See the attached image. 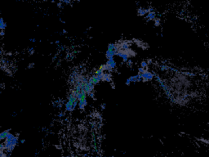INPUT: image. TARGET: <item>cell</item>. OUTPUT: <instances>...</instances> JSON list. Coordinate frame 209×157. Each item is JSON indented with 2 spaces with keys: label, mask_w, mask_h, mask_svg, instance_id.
I'll return each instance as SVG.
<instances>
[{
  "label": "cell",
  "mask_w": 209,
  "mask_h": 157,
  "mask_svg": "<svg viewBox=\"0 0 209 157\" xmlns=\"http://www.w3.org/2000/svg\"><path fill=\"white\" fill-rule=\"evenodd\" d=\"M115 55L118 56V57H121V58L123 59V61L124 63H127V61H128L129 58H130L129 55L126 52L122 51V50H118L117 53H115Z\"/></svg>",
  "instance_id": "6da1fadb"
},
{
  "label": "cell",
  "mask_w": 209,
  "mask_h": 157,
  "mask_svg": "<svg viewBox=\"0 0 209 157\" xmlns=\"http://www.w3.org/2000/svg\"><path fill=\"white\" fill-rule=\"evenodd\" d=\"M142 74V77H143V82H147V81H150L152 80L154 78V74L152 72H150V70H146V72L144 74Z\"/></svg>",
  "instance_id": "7a4b0ae2"
},
{
  "label": "cell",
  "mask_w": 209,
  "mask_h": 157,
  "mask_svg": "<svg viewBox=\"0 0 209 157\" xmlns=\"http://www.w3.org/2000/svg\"><path fill=\"white\" fill-rule=\"evenodd\" d=\"M87 105H88V101H87V96H86V97H84L82 100L78 101V107L79 110H84L85 107L87 106Z\"/></svg>",
  "instance_id": "3957f363"
},
{
  "label": "cell",
  "mask_w": 209,
  "mask_h": 157,
  "mask_svg": "<svg viewBox=\"0 0 209 157\" xmlns=\"http://www.w3.org/2000/svg\"><path fill=\"white\" fill-rule=\"evenodd\" d=\"M149 12H150L149 8H142V7H140V8L137 9V15L140 16L147 15Z\"/></svg>",
  "instance_id": "277c9868"
},
{
  "label": "cell",
  "mask_w": 209,
  "mask_h": 157,
  "mask_svg": "<svg viewBox=\"0 0 209 157\" xmlns=\"http://www.w3.org/2000/svg\"><path fill=\"white\" fill-rule=\"evenodd\" d=\"M106 65H107V66H108L110 68H111L112 70H114V69L116 68V61H114V58L110 59V60H107Z\"/></svg>",
  "instance_id": "5b68a950"
},
{
  "label": "cell",
  "mask_w": 209,
  "mask_h": 157,
  "mask_svg": "<svg viewBox=\"0 0 209 157\" xmlns=\"http://www.w3.org/2000/svg\"><path fill=\"white\" fill-rule=\"evenodd\" d=\"M146 20L147 21H150V20H155L156 19V12H149L148 14L146 16Z\"/></svg>",
  "instance_id": "8992f818"
},
{
  "label": "cell",
  "mask_w": 209,
  "mask_h": 157,
  "mask_svg": "<svg viewBox=\"0 0 209 157\" xmlns=\"http://www.w3.org/2000/svg\"><path fill=\"white\" fill-rule=\"evenodd\" d=\"M73 103L70 102L69 101H67L65 104V111H68V112H71V111H73L74 109H73Z\"/></svg>",
  "instance_id": "52a82bcc"
},
{
  "label": "cell",
  "mask_w": 209,
  "mask_h": 157,
  "mask_svg": "<svg viewBox=\"0 0 209 157\" xmlns=\"http://www.w3.org/2000/svg\"><path fill=\"white\" fill-rule=\"evenodd\" d=\"M102 81H106L108 83L112 82V74L111 73H105L103 75V80Z\"/></svg>",
  "instance_id": "ba28073f"
},
{
  "label": "cell",
  "mask_w": 209,
  "mask_h": 157,
  "mask_svg": "<svg viewBox=\"0 0 209 157\" xmlns=\"http://www.w3.org/2000/svg\"><path fill=\"white\" fill-rule=\"evenodd\" d=\"M9 131H11V128L7 129V130H5V131H3V132H1V134H0V140H2V141L3 140H6L7 136H8V134L10 133Z\"/></svg>",
  "instance_id": "9c48e42d"
},
{
  "label": "cell",
  "mask_w": 209,
  "mask_h": 157,
  "mask_svg": "<svg viewBox=\"0 0 209 157\" xmlns=\"http://www.w3.org/2000/svg\"><path fill=\"white\" fill-rule=\"evenodd\" d=\"M116 56L115 55V52L114 51H110V50H107L106 53V57L107 60H110V59L114 58V57Z\"/></svg>",
  "instance_id": "30bf717a"
},
{
  "label": "cell",
  "mask_w": 209,
  "mask_h": 157,
  "mask_svg": "<svg viewBox=\"0 0 209 157\" xmlns=\"http://www.w3.org/2000/svg\"><path fill=\"white\" fill-rule=\"evenodd\" d=\"M6 27H7V24L4 22L3 18L1 17L0 18V29H1V30H4L6 29Z\"/></svg>",
  "instance_id": "8fae6325"
},
{
  "label": "cell",
  "mask_w": 209,
  "mask_h": 157,
  "mask_svg": "<svg viewBox=\"0 0 209 157\" xmlns=\"http://www.w3.org/2000/svg\"><path fill=\"white\" fill-rule=\"evenodd\" d=\"M130 78V80H131V82H133V83H136V82H138V78H139V75H138V74H136V75H132L131 77H129Z\"/></svg>",
  "instance_id": "7c38bea8"
},
{
  "label": "cell",
  "mask_w": 209,
  "mask_h": 157,
  "mask_svg": "<svg viewBox=\"0 0 209 157\" xmlns=\"http://www.w3.org/2000/svg\"><path fill=\"white\" fill-rule=\"evenodd\" d=\"M159 70L161 71H167V70H169V66H167V65H164V64H162L159 66Z\"/></svg>",
  "instance_id": "4fadbf2b"
},
{
  "label": "cell",
  "mask_w": 209,
  "mask_h": 157,
  "mask_svg": "<svg viewBox=\"0 0 209 157\" xmlns=\"http://www.w3.org/2000/svg\"><path fill=\"white\" fill-rule=\"evenodd\" d=\"M104 74H105V71L101 68L98 69L97 70H96V72H95V74L97 76H102Z\"/></svg>",
  "instance_id": "5bb4252c"
},
{
  "label": "cell",
  "mask_w": 209,
  "mask_h": 157,
  "mask_svg": "<svg viewBox=\"0 0 209 157\" xmlns=\"http://www.w3.org/2000/svg\"><path fill=\"white\" fill-rule=\"evenodd\" d=\"M115 47H116L115 44H108V48H107V50H110V51H114V50H115Z\"/></svg>",
  "instance_id": "9a60e30c"
},
{
  "label": "cell",
  "mask_w": 209,
  "mask_h": 157,
  "mask_svg": "<svg viewBox=\"0 0 209 157\" xmlns=\"http://www.w3.org/2000/svg\"><path fill=\"white\" fill-rule=\"evenodd\" d=\"M148 63H147V61H141V67L142 68H145V69H147L148 68Z\"/></svg>",
  "instance_id": "2e32d148"
},
{
  "label": "cell",
  "mask_w": 209,
  "mask_h": 157,
  "mask_svg": "<svg viewBox=\"0 0 209 157\" xmlns=\"http://www.w3.org/2000/svg\"><path fill=\"white\" fill-rule=\"evenodd\" d=\"M146 70H147L146 69L142 68V67H139V68H138V72H139V73L138 74H144Z\"/></svg>",
  "instance_id": "e0dca14e"
},
{
  "label": "cell",
  "mask_w": 209,
  "mask_h": 157,
  "mask_svg": "<svg viewBox=\"0 0 209 157\" xmlns=\"http://www.w3.org/2000/svg\"><path fill=\"white\" fill-rule=\"evenodd\" d=\"M127 66L129 67V68H131V66H132V64H133V62H132V60L131 59H129L128 61H127Z\"/></svg>",
  "instance_id": "ac0fdd59"
},
{
  "label": "cell",
  "mask_w": 209,
  "mask_h": 157,
  "mask_svg": "<svg viewBox=\"0 0 209 157\" xmlns=\"http://www.w3.org/2000/svg\"><path fill=\"white\" fill-rule=\"evenodd\" d=\"M160 24V19L159 18H156L155 20V26H159Z\"/></svg>",
  "instance_id": "d6986e66"
},
{
  "label": "cell",
  "mask_w": 209,
  "mask_h": 157,
  "mask_svg": "<svg viewBox=\"0 0 209 157\" xmlns=\"http://www.w3.org/2000/svg\"><path fill=\"white\" fill-rule=\"evenodd\" d=\"M28 52L29 53V55H32V54L34 53V48H29L28 49Z\"/></svg>",
  "instance_id": "ffe728a7"
},
{
  "label": "cell",
  "mask_w": 209,
  "mask_h": 157,
  "mask_svg": "<svg viewBox=\"0 0 209 157\" xmlns=\"http://www.w3.org/2000/svg\"><path fill=\"white\" fill-rule=\"evenodd\" d=\"M62 3H65V4H70L71 3V1H67V0H65V1H61Z\"/></svg>",
  "instance_id": "44dd1931"
},
{
  "label": "cell",
  "mask_w": 209,
  "mask_h": 157,
  "mask_svg": "<svg viewBox=\"0 0 209 157\" xmlns=\"http://www.w3.org/2000/svg\"><path fill=\"white\" fill-rule=\"evenodd\" d=\"M88 95H89V97H90V98H92L93 99H95V94H94V92H93V93H89Z\"/></svg>",
  "instance_id": "7402d4cb"
},
{
  "label": "cell",
  "mask_w": 209,
  "mask_h": 157,
  "mask_svg": "<svg viewBox=\"0 0 209 157\" xmlns=\"http://www.w3.org/2000/svg\"><path fill=\"white\" fill-rule=\"evenodd\" d=\"M126 83V85H128V86H129V85L131 84V80H130V78H127V79L126 80V83Z\"/></svg>",
  "instance_id": "603a6c76"
},
{
  "label": "cell",
  "mask_w": 209,
  "mask_h": 157,
  "mask_svg": "<svg viewBox=\"0 0 209 157\" xmlns=\"http://www.w3.org/2000/svg\"><path fill=\"white\" fill-rule=\"evenodd\" d=\"M34 63H30L29 65V66H28V67H27V68H28V69H31V68H32V67H34Z\"/></svg>",
  "instance_id": "cb8c5ba5"
},
{
  "label": "cell",
  "mask_w": 209,
  "mask_h": 157,
  "mask_svg": "<svg viewBox=\"0 0 209 157\" xmlns=\"http://www.w3.org/2000/svg\"><path fill=\"white\" fill-rule=\"evenodd\" d=\"M64 115H64L63 112H61V113H59V114H58V117L59 118L64 117Z\"/></svg>",
  "instance_id": "d4e9b609"
},
{
  "label": "cell",
  "mask_w": 209,
  "mask_h": 157,
  "mask_svg": "<svg viewBox=\"0 0 209 157\" xmlns=\"http://www.w3.org/2000/svg\"><path fill=\"white\" fill-rule=\"evenodd\" d=\"M4 34H5L4 30H1V32H0V35H1L2 37H3V36H4Z\"/></svg>",
  "instance_id": "484cf974"
},
{
  "label": "cell",
  "mask_w": 209,
  "mask_h": 157,
  "mask_svg": "<svg viewBox=\"0 0 209 157\" xmlns=\"http://www.w3.org/2000/svg\"><path fill=\"white\" fill-rule=\"evenodd\" d=\"M29 41H30V42H33V43H35V42H36V39H29Z\"/></svg>",
  "instance_id": "4316f807"
},
{
  "label": "cell",
  "mask_w": 209,
  "mask_h": 157,
  "mask_svg": "<svg viewBox=\"0 0 209 157\" xmlns=\"http://www.w3.org/2000/svg\"><path fill=\"white\" fill-rule=\"evenodd\" d=\"M101 109L104 110V109L106 108V104H101Z\"/></svg>",
  "instance_id": "83f0119b"
},
{
  "label": "cell",
  "mask_w": 209,
  "mask_h": 157,
  "mask_svg": "<svg viewBox=\"0 0 209 157\" xmlns=\"http://www.w3.org/2000/svg\"><path fill=\"white\" fill-rule=\"evenodd\" d=\"M147 63H148V65H150V64L152 63V60H151V59H149L148 61H147Z\"/></svg>",
  "instance_id": "f1b7e54d"
},
{
  "label": "cell",
  "mask_w": 209,
  "mask_h": 157,
  "mask_svg": "<svg viewBox=\"0 0 209 157\" xmlns=\"http://www.w3.org/2000/svg\"><path fill=\"white\" fill-rule=\"evenodd\" d=\"M20 142L21 144H23V143H25V139H21V140H20Z\"/></svg>",
  "instance_id": "f546056e"
},
{
  "label": "cell",
  "mask_w": 209,
  "mask_h": 157,
  "mask_svg": "<svg viewBox=\"0 0 209 157\" xmlns=\"http://www.w3.org/2000/svg\"><path fill=\"white\" fill-rule=\"evenodd\" d=\"M11 115H12V116H16V113H13V114H12Z\"/></svg>",
  "instance_id": "4dcf8cb0"
},
{
  "label": "cell",
  "mask_w": 209,
  "mask_h": 157,
  "mask_svg": "<svg viewBox=\"0 0 209 157\" xmlns=\"http://www.w3.org/2000/svg\"><path fill=\"white\" fill-rule=\"evenodd\" d=\"M63 34H67V31L65 29H63Z\"/></svg>",
  "instance_id": "1f68e13d"
},
{
  "label": "cell",
  "mask_w": 209,
  "mask_h": 157,
  "mask_svg": "<svg viewBox=\"0 0 209 157\" xmlns=\"http://www.w3.org/2000/svg\"><path fill=\"white\" fill-rule=\"evenodd\" d=\"M47 128H46V127H44V128H42V131H44V130H46Z\"/></svg>",
  "instance_id": "d6a6232c"
},
{
  "label": "cell",
  "mask_w": 209,
  "mask_h": 157,
  "mask_svg": "<svg viewBox=\"0 0 209 157\" xmlns=\"http://www.w3.org/2000/svg\"><path fill=\"white\" fill-rule=\"evenodd\" d=\"M56 44H60V41H59V40H57V41H56Z\"/></svg>",
  "instance_id": "836d02e7"
},
{
  "label": "cell",
  "mask_w": 209,
  "mask_h": 157,
  "mask_svg": "<svg viewBox=\"0 0 209 157\" xmlns=\"http://www.w3.org/2000/svg\"><path fill=\"white\" fill-rule=\"evenodd\" d=\"M96 157H99V156H96Z\"/></svg>",
  "instance_id": "e575fe53"
}]
</instances>
